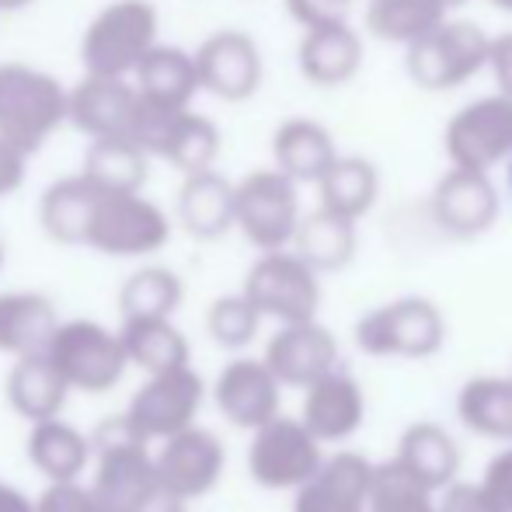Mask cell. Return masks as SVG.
Returning a JSON list of instances; mask_svg holds the SVG:
<instances>
[{"label":"cell","mask_w":512,"mask_h":512,"mask_svg":"<svg viewBox=\"0 0 512 512\" xmlns=\"http://www.w3.org/2000/svg\"><path fill=\"white\" fill-rule=\"evenodd\" d=\"M95 457V481L91 492L115 512H147L164 495L157 481L154 457L147 450V439L129 429L126 418H112L91 439Z\"/></svg>","instance_id":"obj_1"},{"label":"cell","mask_w":512,"mask_h":512,"mask_svg":"<svg viewBox=\"0 0 512 512\" xmlns=\"http://www.w3.org/2000/svg\"><path fill=\"white\" fill-rule=\"evenodd\" d=\"M67 122V88L28 63H0V140L35 154Z\"/></svg>","instance_id":"obj_2"},{"label":"cell","mask_w":512,"mask_h":512,"mask_svg":"<svg viewBox=\"0 0 512 512\" xmlns=\"http://www.w3.org/2000/svg\"><path fill=\"white\" fill-rule=\"evenodd\" d=\"M49 363L56 366L70 391L105 394L126 377L129 359L122 349L119 331H108L98 321H60L46 349Z\"/></svg>","instance_id":"obj_3"},{"label":"cell","mask_w":512,"mask_h":512,"mask_svg":"<svg viewBox=\"0 0 512 512\" xmlns=\"http://www.w3.org/2000/svg\"><path fill=\"white\" fill-rule=\"evenodd\" d=\"M157 42V11L147 0H115L95 14L81 39V60L88 74L129 77Z\"/></svg>","instance_id":"obj_4"},{"label":"cell","mask_w":512,"mask_h":512,"mask_svg":"<svg viewBox=\"0 0 512 512\" xmlns=\"http://www.w3.org/2000/svg\"><path fill=\"white\" fill-rule=\"evenodd\" d=\"M171 223L164 209L140 192H102L88 223L84 244L112 258L154 255L168 244Z\"/></svg>","instance_id":"obj_5"},{"label":"cell","mask_w":512,"mask_h":512,"mask_svg":"<svg viewBox=\"0 0 512 512\" xmlns=\"http://www.w3.org/2000/svg\"><path fill=\"white\" fill-rule=\"evenodd\" d=\"M488 63V35L471 21H439L408 46V74L425 91H450Z\"/></svg>","instance_id":"obj_6"},{"label":"cell","mask_w":512,"mask_h":512,"mask_svg":"<svg viewBox=\"0 0 512 512\" xmlns=\"http://www.w3.org/2000/svg\"><path fill=\"white\" fill-rule=\"evenodd\" d=\"M446 321L436 304L422 297L394 300L377 307L356 324V342L370 356L429 359L443 349Z\"/></svg>","instance_id":"obj_7"},{"label":"cell","mask_w":512,"mask_h":512,"mask_svg":"<svg viewBox=\"0 0 512 512\" xmlns=\"http://www.w3.org/2000/svg\"><path fill=\"white\" fill-rule=\"evenodd\" d=\"M241 293L255 304L258 314L276 317L279 324L314 321L317 307H321L317 272L310 269L297 251H286V248L265 251L251 265Z\"/></svg>","instance_id":"obj_8"},{"label":"cell","mask_w":512,"mask_h":512,"mask_svg":"<svg viewBox=\"0 0 512 512\" xmlns=\"http://www.w3.org/2000/svg\"><path fill=\"white\" fill-rule=\"evenodd\" d=\"M321 443L300 418L276 415L258 425L248 446V474L269 492H297L321 467Z\"/></svg>","instance_id":"obj_9"},{"label":"cell","mask_w":512,"mask_h":512,"mask_svg":"<svg viewBox=\"0 0 512 512\" xmlns=\"http://www.w3.org/2000/svg\"><path fill=\"white\" fill-rule=\"evenodd\" d=\"M300 223L297 185L283 171H251L244 182L234 185V227L255 248L276 251L293 241Z\"/></svg>","instance_id":"obj_10"},{"label":"cell","mask_w":512,"mask_h":512,"mask_svg":"<svg viewBox=\"0 0 512 512\" xmlns=\"http://www.w3.org/2000/svg\"><path fill=\"white\" fill-rule=\"evenodd\" d=\"M206 398V384L192 366H178V370L150 373V380L133 394L126 408L129 429L140 439H168L175 432L196 425L199 408Z\"/></svg>","instance_id":"obj_11"},{"label":"cell","mask_w":512,"mask_h":512,"mask_svg":"<svg viewBox=\"0 0 512 512\" xmlns=\"http://www.w3.org/2000/svg\"><path fill=\"white\" fill-rule=\"evenodd\" d=\"M223 464H227V450H223L220 436L199 429V425H189V429L168 436L161 453L154 457L161 488L185 506L213 492L216 481L223 478Z\"/></svg>","instance_id":"obj_12"},{"label":"cell","mask_w":512,"mask_h":512,"mask_svg":"<svg viewBox=\"0 0 512 512\" xmlns=\"http://www.w3.org/2000/svg\"><path fill=\"white\" fill-rule=\"evenodd\" d=\"M446 154L453 168L488 171L512 154V98L495 95L467 105L446 126Z\"/></svg>","instance_id":"obj_13"},{"label":"cell","mask_w":512,"mask_h":512,"mask_svg":"<svg viewBox=\"0 0 512 512\" xmlns=\"http://www.w3.org/2000/svg\"><path fill=\"white\" fill-rule=\"evenodd\" d=\"M192 60H196L199 88L223 102H244L262 84V53L244 32L209 35Z\"/></svg>","instance_id":"obj_14"},{"label":"cell","mask_w":512,"mask_h":512,"mask_svg":"<svg viewBox=\"0 0 512 512\" xmlns=\"http://www.w3.org/2000/svg\"><path fill=\"white\" fill-rule=\"evenodd\" d=\"M262 363L283 387H310L338 366V342L324 324H317V317L283 324L265 345Z\"/></svg>","instance_id":"obj_15"},{"label":"cell","mask_w":512,"mask_h":512,"mask_svg":"<svg viewBox=\"0 0 512 512\" xmlns=\"http://www.w3.org/2000/svg\"><path fill=\"white\" fill-rule=\"evenodd\" d=\"M279 384L262 359H234L220 370L213 384V401L220 415L237 429L255 432L279 415Z\"/></svg>","instance_id":"obj_16"},{"label":"cell","mask_w":512,"mask_h":512,"mask_svg":"<svg viewBox=\"0 0 512 512\" xmlns=\"http://www.w3.org/2000/svg\"><path fill=\"white\" fill-rule=\"evenodd\" d=\"M373 464L363 453L342 450L324 457L310 481L297 488L293 512H366Z\"/></svg>","instance_id":"obj_17"},{"label":"cell","mask_w":512,"mask_h":512,"mask_svg":"<svg viewBox=\"0 0 512 512\" xmlns=\"http://www.w3.org/2000/svg\"><path fill=\"white\" fill-rule=\"evenodd\" d=\"M366 418V398L363 387L349 377L345 370H331L317 377L314 384L304 387V411L300 422L310 429L317 443H342L352 432H359Z\"/></svg>","instance_id":"obj_18"},{"label":"cell","mask_w":512,"mask_h":512,"mask_svg":"<svg viewBox=\"0 0 512 512\" xmlns=\"http://www.w3.org/2000/svg\"><path fill=\"white\" fill-rule=\"evenodd\" d=\"M136 108V84L126 77L88 74L77 88L67 91V122L84 136H126Z\"/></svg>","instance_id":"obj_19"},{"label":"cell","mask_w":512,"mask_h":512,"mask_svg":"<svg viewBox=\"0 0 512 512\" xmlns=\"http://www.w3.org/2000/svg\"><path fill=\"white\" fill-rule=\"evenodd\" d=\"M432 213L450 234L478 237L499 216V196H495L485 171L453 168L439 178L436 196H432Z\"/></svg>","instance_id":"obj_20"},{"label":"cell","mask_w":512,"mask_h":512,"mask_svg":"<svg viewBox=\"0 0 512 512\" xmlns=\"http://www.w3.org/2000/svg\"><path fill=\"white\" fill-rule=\"evenodd\" d=\"M28 460L35 464V471L49 481V485H60V481H81V474L91 464V439L84 436L77 425L56 418H42L32 422L28 432Z\"/></svg>","instance_id":"obj_21"},{"label":"cell","mask_w":512,"mask_h":512,"mask_svg":"<svg viewBox=\"0 0 512 512\" xmlns=\"http://www.w3.org/2000/svg\"><path fill=\"white\" fill-rule=\"evenodd\" d=\"M56 324V307L42 293H0V352L11 359L39 356L49 349Z\"/></svg>","instance_id":"obj_22"},{"label":"cell","mask_w":512,"mask_h":512,"mask_svg":"<svg viewBox=\"0 0 512 512\" xmlns=\"http://www.w3.org/2000/svg\"><path fill=\"white\" fill-rule=\"evenodd\" d=\"M178 220L199 241H216L234 227V185L213 168L185 175L178 192Z\"/></svg>","instance_id":"obj_23"},{"label":"cell","mask_w":512,"mask_h":512,"mask_svg":"<svg viewBox=\"0 0 512 512\" xmlns=\"http://www.w3.org/2000/svg\"><path fill=\"white\" fill-rule=\"evenodd\" d=\"M359 60H363V42L345 21L307 28L304 42H300V70L307 81L321 84V88H335V84L356 77Z\"/></svg>","instance_id":"obj_24"},{"label":"cell","mask_w":512,"mask_h":512,"mask_svg":"<svg viewBox=\"0 0 512 512\" xmlns=\"http://www.w3.org/2000/svg\"><path fill=\"white\" fill-rule=\"evenodd\" d=\"M67 394V380L56 373V366L49 363L46 352L14 359L11 373H7V405L25 422L56 418L63 405H67Z\"/></svg>","instance_id":"obj_25"},{"label":"cell","mask_w":512,"mask_h":512,"mask_svg":"<svg viewBox=\"0 0 512 512\" xmlns=\"http://www.w3.org/2000/svg\"><path fill=\"white\" fill-rule=\"evenodd\" d=\"M405 471L415 474L425 488L439 492L450 481H457L460 471V450L453 443V436L436 422H415L401 432L398 439V453H394Z\"/></svg>","instance_id":"obj_26"},{"label":"cell","mask_w":512,"mask_h":512,"mask_svg":"<svg viewBox=\"0 0 512 512\" xmlns=\"http://www.w3.org/2000/svg\"><path fill=\"white\" fill-rule=\"evenodd\" d=\"M136 91L157 105L189 108L199 91L196 60L178 46H150V53L136 67Z\"/></svg>","instance_id":"obj_27"},{"label":"cell","mask_w":512,"mask_h":512,"mask_svg":"<svg viewBox=\"0 0 512 512\" xmlns=\"http://www.w3.org/2000/svg\"><path fill=\"white\" fill-rule=\"evenodd\" d=\"M81 175L98 192H140L150 175V154L129 136H98L84 154Z\"/></svg>","instance_id":"obj_28"},{"label":"cell","mask_w":512,"mask_h":512,"mask_svg":"<svg viewBox=\"0 0 512 512\" xmlns=\"http://www.w3.org/2000/svg\"><path fill=\"white\" fill-rule=\"evenodd\" d=\"M122 349L129 366H140L143 373H164L189 366V338L171 324V317H136L122 321Z\"/></svg>","instance_id":"obj_29"},{"label":"cell","mask_w":512,"mask_h":512,"mask_svg":"<svg viewBox=\"0 0 512 512\" xmlns=\"http://www.w3.org/2000/svg\"><path fill=\"white\" fill-rule=\"evenodd\" d=\"M98 196H102V192L84 175H70V178L53 182L42 192V203H39L42 230H46L56 244H84Z\"/></svg>","instance_id":"obj_30"},{"label":"cell","mask_w":512,"mask_h":512,"mask_svg":"<svg viewBox=\"0 0 512 512\" xmlns=\"http://www.w3.org/2000/svg\"><path fill=\"white\" fill-rule=\"evenodd\" d=\"M290 244H297V255L314 272H338L356 255V220L317 209V213L297 223Z\"/></svg>","instance_id":"obj_31"},{"label":"cell","mask_w":512,"mask_h":512,"mask_svg":"<svg viewBox=\"0 0 512 512\" xmlns=\"http://www.w3.org/2000/svg\"><path fill=\"white\" fill-rule=\"evenodd\" d=\"M457 415L474 436L512 443V377H474L460 387Z\"/></svg>","instance_id":"obj_32"},{"label":"cell","mask_w":512,"mask_h":512,"mask_svg":"<svg viewBox=\"0 0 512 512\" xmlns=\"http://www.w3.org/2000/svg\"><path fill=\"white\" fill-rule=\"evenodd\" d=\"M272 150H276V168L293 182H317L321 171L338 157L331 133L310 119L283 122L272 140Z\"/></svg>","instance_id":"obj_33"},{"label":"cell","mask_w":512,"mask_h":512,"mask_svg":"<svg viewBox=\"0 0 512 512\" xmlns=\"http://www.w3.org/2000/svg\"><path fill=\"white\" fill-rule=\"evenodd\" d=\"M317 189H321V209L345 220H359L377 199V171L363 157H335L317 178Z\"/></svg>","instance_id":"obj_34"},{"label":"cell","mask_w":512,"mask_h":512,"mask_svg":"<svg viewBox=\"0 0 512 512\" xmlns=\"http://www.w3.org/2000/svg\"><path fill=\"white\" fill-rule=\"evenodd\" d=\"M185 297L182 279L164 265H147L136 269L119 290V314L122 321L136 317H171Z\"/></svg>","instance_id":"obj_35"},{"label":"cell","mask_w":512,"mask_h":512,"mask_svg":"<svg viewBox=\"0 0 512 512\" xmlns=\"http://www.w3.org/2000/svg\"><path fill=\"white\" fill-rule=\"evenodd\" d=\"M443 14H446L443 0H370L366 25H370V32L377 39L411 46L429 28H436L443 21Z\"/></svg>","instance_id":"obj_36"},{"label":"cell","mask_w":512,"mask_h":512,"mask_svg":"<svg viewBox=\"0 0 512 512\" xmlns=\"http://www.w3.org/2000/svg\"><path fill=\"white\" fill-rule=\"evenodd\" d=\"M216 154H220V129L206 119V115H196L189 108H182L171 126L168 140L161 147V157L168 164H175L182 175H192V171H206L213 168Z\"/></svg>","instance_id":"obj_37"},{"label":"cell","mask_w":512,"mask_h":512,"mask_svg":"<svg viewBox=\"0 0 512 512\" xmlns=\"http://www.w3.org/2000/svg\"><path fill=\"white\" fill-rule=\"evenodd\" d=\"M432 495H436L432 488H425L391 457L387 464H373L366 512H439Z\"/></svg>","instance_id":"obj_38"},{"label":"cell","mask_w":512,"mask_h":512,"mask_svg":"<svg viewBox=\"0 0 512 512\" xmlns=\"http://www.w3.org/2000/svg\"><path fill=\"white\" fill-rule=\"evenodd\" d=\"M258 328H262V314H258L255 304L244 293L213 300V307L206 314L209 338L216 345H223V349H248L255 342Z\"/></svg>","instance_id":"obj_39"},{"label":"cell","mask_w":512,"mask_h":512,"mask_svg":"<svg viewBox=\"0 0 512 512\" xmlns=\"http://www.w3.org/2000/svg\"><path fill=\"white\" fill-rule=\"evenodd\" d=\"M35 512H115V509H108L81 481H60V485H49L35 499Z\"/></svg>","instance_id":"obj_40"},{"label":"cell","mask_w":512,"mask_h":512,"mask_svg":"<svg viewBox=\"0 0 512 512\" xmlns=\"http://www.w3.org/2000/svg\"><path fill=\"white\" fill-rule=\"evenodd\" d=\"M439 512H502L492 499L485 495V488L478 481H450L446 488H439Z\"/></svg>","instance_id":"obj_41"},{"label":"cell","mask_w":512,"mask_h":512,"mask_svg":"<svg viewBox=\"0 0 512 512\" xmlns=\"http://www.w3.org/2000/svg\"><path fill=\"white\" fill-rule=\"evenodd\" d=\"M478 485L485 488V495L502 512H512V446L502 453H495V457L488 460V467H485V474H481Z\"/></svg>","instance_id":"obj_42"},{"label":"cell","mask_w":512,"mask_h":512,"mask_svg":"<svg viewBox=\"0 0 512 512\" xmlns=\"http://www.w3.org/2000/svg\"><path fill=\"white\" fill-rule=\"evenodd\" d=\"M286 7H290V14L304 28L331 25V21H345V7L335 4V0H286Z\"/></svg>","instance_id":"obj_43"},{"label":"cell","mask_w":512,"mask_h":512,"mask_svg":"<svg viewBox=\"0 0 512 512\" xmlns=\"http://www.w3.org/2000/svg\"><path fill=\"white\" fill-rule=\"evenodd\" d=\"M21 182H25V154L0 140V196H11Z\"/></svg>","instance_id":"obj_44"},{"label":"cell","mask_w":512,"mask_h":512,"mask_svg":"<svg viewBox=\"0 0 512 512\" xmlns=\"http://www.w3.org/2000/svg\"><path fill=\"white\" fill-rule=\"evenodd\" d=\"M488 63H492L502 95L512 98V32L495 42H488Z\"/></svg>","instance_id":"obj_45"},{"label":"cell","mask_w":512,"mask_h":512,"mask_svg":"<svg viewBox=\"0 0 512 512\" xmlns=\"http://www.w3.org/2000/svg\"><path fill=\"white\" fill-rule=\"evenodd\" d=\"M0 512H35V502L21 488L0 481Z\"/></svg>","instance_id":"obj_46"},{"label":"cell","mask_w":512,"mask_h":512,"mask_svg":"<svg viewBox=\"0 0 512 512\" xmlns=\"http://www.w3.org/2000/svg\"><path fill=\"white\" fill-rule=\"evenodd\" d=\"M32 0H0V11H21V7H28Z\"/></svg>","instance_id":"obj_47"},{"label":"cell","mask_w":512,"mask_h":512,"mask_svg":"<svg viewBox=\"0 0 512 512\" xmlns=\"http://www.w3.org/2000/svg\"><path fill=\"white\" fill-rule=\"evenodd\" d=\"M495 7H502V11H512V0H492Z\"/></svg>","instance_id":"obj_48"},{"label":"cell","mask_w":512,"mask_h":512,"mask_svg":"<svg viewBox=\"0 0 512 512\" xmlns=\"http://www.w3.org/2000/svg\"><path fill=\"white\" fill-rule=\"evenodd\" d=\"M443 4H446V7H453V4H460V0H443Z\"/></svg>","instance_id":"obj_49"},{"label":"cell","mask_w":512,"mask_h":512,"mask_svg":"<svg viewBox=\"0 0 512 512\" xmlns=\"http://www.w3.org/2000/svg\"><path fill=\"white\" fill-rule=\"evenodd\" d=\"M0 265H4V248H0Z\"/></svg>","instance_id":"obj_50"},{"label":"cell","mask_w":512,"mask_h":512,"mask_svg":"<svg viewBox=\"0 0 512 512\" xmlns=\"http://www.w3.org/2000/svg\"><path fill=\"white\" fill-rule=\"evenodd\" d=\"M335 4H342V7H345V4H349V0H335Z\"/></svg>","instance_id":"obj_51"}]
</instances>
